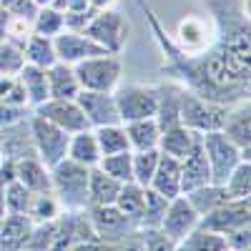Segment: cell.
<instances>
[{
    "instance_id": "6da1fadb",
    "label": "cell",
    "mask_w": 251,
    "mask_h": 251,
    "mask_svg": "<svg viewBox=\"0 0 251 251\" xmlns=\"http://www.w3.org/2000/svg\"><path fill=\"white\" fill-rule=\"evenodd\" d=\"M50 188L63 211L88 208V166L66 156L50 169Z\"/></svg>"
},
{
    "instance_id": "7a4b0ae2",
    "label": "cell",
    "mask_w": 251,
    "mask_h": 251,
    "mask_svg": "<svg viewBox=\"0 0 251 251\" xmlns=\"http://www.w3.org/2000/svg\"><path fill=\"white\" fill-rule=\"evenodd\" d=\"M73 71L80 83V91L113 93L123 78V60L118 53H98V55L78 60Z\"/></svg>"
},
{
    "instance_id": "3957f363",
    "label": "cell",
    "mask_w": 251,
    "mask_h": 251,
    "mask_svg": "<svg viewBox=\"0 0 251 251\" xmlns=\"http://www.w3.org/2000/svg\"><path fill=\"white\" fill-rule=\"evenodd\" d=\"M83 33H86L96 46H100L106 53H118L121 55L126 43H128L131 25H128V20L123 18V13H118L116 8H108V10H96Z\"/></svg>"
},
{
    "instance_id": "277c9868",
    "label": "cell",
    "mask_w": 251,
    "mask_h": 251,
    "mask_svg": "<svg viewBox=\"0 0 251 251\" xmlns=\"http://www.w3.org/2000/svg\"><path fill=\"white\" fill-rule=\"evenodd\" d=\"M228 106L221 103L206 100L201 96H196L194 91L183 88L181 93V123L186 128H191L194 133H208V131H221V123L226 116Z\"/></svg>"
},
{
    "instance_id": "5b68a950",
    "label": "cell",
    "mask_w": 251,
    "mask_h": 251,
    "mask_svg": "<svg viewBox=\"0 0 251 251\" xmlns=\"http://www.w3.org/2000/svg\"><path fill=\"white\" fill-rule=\"evenodd\" d=\"M28 126H30L33 146H35V156L43 161L48 169H53L58 161H63L68 156V138H71V133H66L63 128H58V126H53L50 121L40 118L35 113H30Z\"/></svg>"
},
{
    "instance_id": "8992f818",
    "label": "cell",
    "mask_w": 251,
    "mask_h": 251,
    "mask_svg": "<svg viewBox=\"0 0 251 251\" xmlns=\"http://www.w3.org/2000/svg\"><path fill=\"white\" fill-rule=\"evenodd\" d=\"M116 108L121 123L141 121V118H153L158 106V93L156 86H141V83H126L113 91Z\"/></svg>"
},
{
    "instance_id": "52a82bcc",
    "label": "cell",
    "mask_w": 251,
    "mask_h": 251,
    "mask_svg": "<svg viewBox=\"0 0 251 251\" xmlns=\"http://www.w3.org/2000/svg\"><path fill=\"white\" fill-rule=\"evenodd\" d=\"M201 143H203L208 169H211V183H224L228 178V174H231L241 161H249L221 131L201 133Z\"/></svg>"
},
{
    "instance_id": "ba28073f",
    "label": "cell",
    "mask_w": 251,
    "mask_h": 251,
    "mask_svg": "<svg viewBox=\"0 0 251 251\" xmlns=\"http://www.w3.org/2000/svg\"><path fill=\"white\" fill-rule=\"evenodd\" d=\"M88 219H91L96 239L103 241V244H108V246L121 244L128 236L141 231V228L128 216H123L113 203L111 206H88Z\"/></svg>"
},
{
    "instance_id": "9c48e42d",
    "label": "cell",
    "mask_w": 251,
    "mask_h": 251,
    "mask_svg": "<svg viewBox=\"0 0 251 251\" xmlns=\"http://www.w3.org/2000/svg\"><path fill=\"white\" fill-rule=\"evenodd\" d=\"M216 23V40L249 30V0H203Z\"/></svg>"
},
{
    "instance_id": "30bf717a",
    "label": "cell",
    "mask_w": 251,
    "mask_h": 251,
    "mask_svg": "<svg viewBox=\"0 0 251 251\" xmlns=\"http://www.w3.org/2000/svg\"><path fill=\"white\" fill-rule=\"evenodd\" d=\"M33 113L50 121L53 126L63 128L66 133H78V131L91 128L86 116H83V111H80V106L75 103V98H48L46 103L35 106Z\"/></svg>"
},
{
    "instance_id": "8fae6325",
    "label": "cell",
    "mask_w": 251,
    "mask_h": 251,
    "mask_svg": "<svg viewBox=\"0 0 251 251\" xmlns=\"http://www.w3.org/2000/svg\"><path fill=\"white\" fill-rule=\"evenodd\" d=\"M244 224H251V199H231L224 206L214 208L211 214L199 219V228H206V231H214L221 236Z\"/></svg>"
},
{
    "instance_id": "7c38bea8",
    "label": "cell",
    "mask_w": 251,
    "mask_h": 251,
    "mask_svg": "<svg viewBox=\"0 0 251 251\" xmlns=\"http://www.w3.org/2000/svg\"><path fill=\"white\" fill-rule=\"evenodd\" d=\"M221 133L244 153V158L251 161V103L249 98L236 100L226 108Z\"/></svg>"
},
{
    "instance_id": "4fadbf2b",
    "label": "cell",
    "mask_w": 251,
    "mask_h": 251,
    "mask_svg": "<svg viewBox=\"0 0 251 251\" xmlns=\"http://www.w3.org/2000/svg\"><path fill=\"white\" fill-rule=\"evenodd\" d=\"M199 226V214L194 211V206L188 203V199L181 194L176 199L169 201V206H166V214L161 219V231L169 236L174 244H178L181 239H186L188 234L194 231V228Z\"/></svg>"
},
{
    "instance_id": "5bb4252c",
    "label": "cell",
    "mask_w": 251,
    "mask_h": 251,
    "mask_svg": "<svg viewBox=\"0 0 251 251\" xmlns=\"http://www.w3.org/2000/svg\"><path fill=\"white\" fill-rule=\"evenodd\" d=\"M75 103L80 106L83 116H86L91 128H100V126H113L121 123L116 98L113 93H96V91H80L75 96Z\"/></svg>"
},
{
    "instance_id": "9a60e30c",
    "label": "cell",
    "mask_w": 251,
    "mask_h": 251,
    "mask_svg": "<svg viewBox=\"0 0 251 251\" xmlns=\"http://www.w3.org/2000/svg\"><path fill=\"white\" fill-rule=\"evenodd\" d=\"M53 48H55V58L60 63H68V66H75L83 58L106 53L100 46H96L86 33H73V30H60L53 38Z\"/></svg>"
},
{
    "instance_id": "2e32d148",
    "label": "cell",
    "mask_w": 251,
    "mask_h": 251,
    "mask_svg": "<svg viewBox=\"0 0 251 251\" xmlns=\"http://www.w3.org/2000/svg\"><path fill=\"white\" fill-rule=\"evenodd\" d=\"M214 40H216V35L208 33L206 20H201L196 15H188L176 28V43L174 46L186 55H196V53H203L206 48H211Z\"/></svg>"
},
{
    "instance_id": "e0dca14e",
    "label": "cell",
    "mask_w": 251,
    "mask_h": 251,
    "mask_svg": "<svg viewBox=\"0 0 251 251\" xmlns=\"http://www.w3.org/2000/svg\"><path fill=\"white\" fill-rule=\"evenodd\" d=\"M30 118L5 126L0 128V158H8V161H20V158H28L35 156V146L30 138Z\"/></svg>"
},
{
    "instance_id": "ac0fdd59",
    "label": "cell",
    "mask_w": 251,
    "mask_h": 251,
    "mask_svg": "<svg viewBox=\"0 0 251 251\" xmlns=\"http://www.w3.org/2000/svg\"><path fill=\"white\" fill-rule=\"evenodd\" d=\"M206 183H211V169H208L203 143L199 136L194 149L181 158V194H188V191H194L199 186H206Z\"/></svg>"
},
{
    "instance_id": "d6986e66",
    "label": "cell",
    "mask_w": 251,
    "mask_h": 251,
    "mask_svg": "<svg viewBox=\"0 0 251 251\" xmlns=\"http://www.w3.org/2000/svg\"><path fill=\"white\" fill-rule=\"evenodd\" d=\"M149 188H153V191H158L166 199L181 196V161L174 156L158 153V163H156V171H153Z\"/></svg>"
},
{
    "instance_id": "ffe728a7",
    "label": "cell",
    "mask_w": 251,
    "mask_h": 251,
    "mask_svg": "<svg viewBox=\"0 0 251 251\" xmlns=\"http://www.w3.org/2000/svg\"><path fill=\"white\" fill-rule=\"evenodd\" d=\"M156 93H158V106H156V123L161 128H169V126H176L181 123V93H183V86L176 80H166L161 86H156Z\"/></svg>"
},
{
    "instance_id": "44dd1931",
    "label": "cell",
    "mask_w": 251,
    "mask_h": 251,
    "mask_svg": "<svg viewBox=\"0 0 251 251\" xmlns=\"http://www.w3.org/2000/svg\"><path fill=\"white\" fill-rule=\"evenodd\" d=\"M15 181H20L30 194H48L50 188V169L38 156H28L15 161Z\"/></svg>"
},
{
    "instance_id": "7402d4cb",
    "label": "cell",
    "mask_w": 251,
    "mask_h": 251,
    "mask_svg": "<svg viewBox=\"0 0 251 251\" xmlns=\"http://www.w3.org/2000/svg\"><path fill=\"white\" fill-rule=\"evenodd\" d=\"M30 216L5 214V219H0V251H23L30 239Z\"/></svg>"
},
{
    "instance_id": "603a6c76",
    "label": "cell",
    "mask_w": 251,
    "mask_h": 251,
    "mask_svg": "<svg viewBox=\"0 0 251 251\" xmlns=\"http://www.w3.org/2000/svg\"><path fill=\"white\" fill-rule=\"evenodd\" d=\"M201 133H194L191 128H186L183 123L169 126V128H161V138H158V153L174 156V158H183L188 151L194 149V143Z\"/></svg>"
},
{
    "instance_id": "cb8c5ba5",
    "label": "cell",
    "mask_w": 251,
    "mask_h": 251,
    "mask_svg": "<svg viewBox=\"0 0 251 251\" xmlns=\"http://www.w3.org/2000/svg\"><path fill=\"white\" fill-rule=\"evenodd\" d=\"M126 136H128L131 151H153L158 149V138H161V126L156 118H141V121H128L123 123Z\"/></svg>"
},
{
    "instance_id": "d4e9b609",
    "label": "cell",
    "mask_w": 251,
    "mask_h": 251,
    "mask_svg": "<svg viewBox=\"0 0 251 251\" xmlns=\"http://www.w3.org/2000/svg\"><path fill=\"white\" fill-rule=\"evenodd\" d=\"M48 75V93L50 98H75L80 93V83L75 78V71L68 63H53L50 68H46Z\"/></svg>"
},
{
    "instance_id": "484cf974",
    "label": "cell",
    "mask_w": 251,
    "mask_h": 251,
    "mask_svg": "<svg viewBox=\"0 0 251 251\" xmlns=\"http://www.w3.org/2000/svg\"><path fill=\"white\" fill-rule=\"evenodd\" d=\"M18 80H20V86H23V91H25V98H28L30 108L40 106V103H46L50 98L46 68H38V66L25 63V66L20 68V73H18Z\"/></svg>"
},
{
    "instance_id": "4316f807",
    "label": "cell",
    "mask_w": 251,
    "mask_h": 251,
    "mask_svg": "<svg viewBox=\"0 0 251 251\" xmlns=\"http://www.w3.org/2000/svg\"><path fill=\"white\" fill-rule=\"evenodd\" d=\"M121 186L116 178L108 174H103L98 166L88 169V206H111L121 191Z\"/></svg>"
},
{
    "instance_id": "83f0119b",
    "label": "cell",
    "mask_w": 251,
    "mask_h": 251,
    "mask_svg": "<svg viewBox=\"0 0 251 251\" xmlns=\"http://www.w3.org/2000/svg\"><path fill=\"white\" fill-rule=\"evenodd\" d=\"M183 196L188 199V203L194 206V211L199 214V219L206 216V214H211L214 208L224 206L226 201H231V196H228V191L224 188V183H206V186H199V188H194V191H188Z\"/></svg>"
},
{
    "instance_id": "f1b7e54d",
    "label": "cell",
    "mask_w": 251,
    "mask_h": 251,
    "mask_svg": "<svg viewBox=\"0 0 251 251\" xmlns=\"http://www.w3.org/2000/svg\"><path fill=\"white\" fill-rule=\"evenodd\" d=\"M68 158L88 166H98L100 161V149H98V141H96V133L93 128H86V131H78V133H71L68 138Z\"/></svg>"
},
{
    "instance_id": "f546056e",
    "label": "cell",
    "mask_w": 251,
    "mask_h": 251,
    "mask_svg": "<svg viewBox=\"0 0 251 251\" xmlns=\"http://www.w3.org/2000/svg\"><path fill=\"white\" fill-rule=\"evenodd\" d=\"M113 206L118 208L123 216H128L138 226L141 224V211H143V186H138L133 181L131 183H123L118 196H116V201H113Z\"/></svg>"
},
{
    "instance_id": "4dcf8cb0",
    "label": "cell",
    "mask_w": 251,
    "mask_h": 251,
    "mask_svg": "<svg viewBox=\"0 0 251 251\" xmlns=\"http://www.w3.org/2000/svg\"><path fill=\"white\" fill-rule=\"evenodd\" d=\"M96 141L100 156H111V153H121V151H131L128 146V136H126L123 123H113V126H100V128H93Z\"/></svg>"
},
{
    "instance_id": "1f68e13d",
    "label": "cell",
    "mask_w": 251,
    "mask_h": 251,
    "mask_svg": "<svg viewBox=\"0 0 251 251\" xmlns=\"http://www.w3.org/2000/svg\"><path fill=\"white\" fill-rule=\"evenodd\" d=\"M23 53H25V63L38 66V68H50L53 63H58L55 48H53V38H46V35H35L33 33L28 38Z\"/></svg>"
},
{
    "instance_id": "d6a6232c",
    "label": "cell",
    "mask_w": 251,
    "mask_h": 251,
    "mask_svg": "<svg viewBox=\"0 0 251 251\" xmlns=\"http://www.w3.org/2000/svg\"><path fill=\"white\" fill-rule=\"evenodd\" d=\"M98 169L108 174L118 183H131L133 181V151H121L111 156H100Z\"/></svg>"
},
{
    "instance_id": "836d02e7",
    "label": "cell",
    "mask_w": 251,
    "mask_h": 251,
    "mask_svg": "<svg viewBox=\"0 0 251 251\" xmlns=\"http://www.w3.org/2000/svg\"><path fill=\"white\" fill-rule=\"evenodd\" d=\"M176 251H226V241L221 234L206 231V228H194L186 239L176 244Z\"/></svg>"
},
{
    "instance_id": "e575fe53",
    "label": "cell",
    "mask_w": 251,
    "mask_h": 251,
    "mask_svg": "<svg viewBox=\"0 0 251 251\" xmlns=\"http://www.w3.org/2000/svg\"><path fill=\"white\" fill-rule=\"evenodd\" d=\"M171 199L161 196L158 191L146 186L143 188V211H141V228H158L161 226V219L166 214V206H169Z\"/></svg>"
},
{
    "instance_id": "d590c367",
    "label": "cell",
    "mask_w": 251,
    "mask_h": 251,
    "mask_svg": "<svg viewBox=\"0 0 251 251\" xmlns=\"http://www.w3.org/2000/svg\"><path fill=\"white\" fill-rule=\"evenodd\" d=\"M60 211L63 208H60L58 199L53 196V191H48V194H33L28 216L33 224H43V221H55L60 216Z\"/></svg>"
},
{
    "instance_id": "8d00e7d4",
    "label": "cell",
    "mask_w": 251,
    "mask_h": 251,
    "mask_svg": "<svg viewBox=\"0 0 251 251\" xmlns=\"http://www.w3.org/2000/svg\"><path fill=\"white\" fill-rule=\"evenodd\" d=\"M224 188L231 199H251V161H241L224 181Z\"/></svg>"
},
{
    "instance_id": "74e56055",
    "label": "cell",
    "mask_w": 251,
    "mask_h": 251,
    "mask_svg": "<svg viewBox=\"0 0 251 251\" xmlns=\"http://www.w3.org/2000/svg\"><path fill=\"white\" fill-rule=\"evenodd\" d=\"M3 201H5V211L8 214H25L28 216L33 194L20 181H10L8 186H3Z\"/></svg>"
},
{
    "instance_id": "f35d334b",
    "label": "cell",
    "mask_w": 251,
    "mask_h": 251,
    "mask_svg": "<svg viewBox=\"0 0 251 251\" xmlns=\"http://www.w3.org/2000/svg\"><path fill=\"white\" fill-rule=\"evenodd\" d=\"M63 30V13L55 8H38L35 18H33V33L35 35H46V38H55Z\"/></svg>"
},
{
    "instance_id": "ab89813d",
    "label": "cell",
    "mask_w": 251,
    "mask_h": 251,
    "mask_svg": "<svg viewBox=\"0 0 251 251\" xmlns=\"http://www.w3.org/2000/svg\"><path fill=\"white\" fill-rule=\"evenodd\" d=\"M156 163H158V149L153 151H133V183L138 186H149L156 171Z\"/></svg>"
},
{
    "instance_id": "60d3db41",
    "label": "cell",
    "mask_w": 251,
    "mask_h": 251,
    "mask_svg": "<svg viewBox=\"0 0 251 251\" xmlns=\"http://www.w3.org/2000/svg\"><path fill=\"white\" fill-rule=\"evenodd\" d=\"M0 103L20 106V108H30L28 106V98H25V91H23V86H20L18 75H3V73H0Z\"/></svg>"
},
{
    "instance_id": "b9f144b4",
    "label": "cell",
    "mask_w": 251,
    "mask_h": 251,
    "mask_svg": "<svg viewBox=\"0 0 251 251\" xmlns=\"http://www.w3.org/2000/svg\"><path fill=\"white\" fill-rule=\"evenodd\" d=\"M25 66V53L23 48H18L8 40L0 43V73L3 75H18L20 68Z\"/></svg>"
},
{
    "instance_id": "7bdbcfd3",
    "label": "cell",
    "mask_w": 251,
    "mask_h": 251,
    "mask_svg": "<svg viewBox=\"0 0 251 251\" xmlns=\"http://www.w3.org/2000/svg\"><path fill=\"white\" fill-rule=\"evenodd\" d=\"M55 236V221H43V224H33L30 228V239L25 249H35V251H48Z\"/></svg>"
},
{
    "instance_id": "ee69618b",
    "label": "cell",
    "mask_w": 251,
    "mask_h": 251,
    "mask_svg": "<svg viewBox=\"0 0 251 251\" xmlns=\"http://www.w3.org/2000/svg\"><path fill=\"white\" fill-rule=\"evenodd\" d=\"M33 35V20H25V18H13L10 15V23H8V33H5V40L18 48H25L28 38Z\"/></svg>"
},
{
    "instance_id": "f6af8a7d",
    "label": "cell",
    "mask_w": 251,
    "mask_h": 251,
    "mask_svg": "<svg viewBox=\"0 0 251 251\" xmlns=\"http://www.w3.org/2000/svg\"><path fill=\"white\" fill-rule=\"evenodd\" d=\"M224 241L228 251H251V224H244L234 231L224 234Z\"/></svg>"
},
{
    "instance_id": "bcb514c9",
    "label": "cell",
    "mask_w": 251,
    "mask_h": 251,
    "mask_svg": "<svg viewBox=\"0 0 251 251\" xmlns=\"http://www.w3.org/2000/svg\"><path fill=\"white\" fill-rule=\"evenodd\" d=\"M0 8L13 18H25V20H33L38 13L35 0H0Z\"/></svg>"
},
{
    "instance_id": "7dc6e473",
    "label": "cell",
    "mask_w": 251,
    "mask_h": 251,
    "mask_svg": "<svg viewBox=\"0 0 251 251\" xmlns=\"http://www.w3.org/2000/svg\"><path fill=\"white\" fill-rule=\"evenodd\" d=\"M93 8L88 10H66L63 13V30H73V33H83L88 25V20L93 18Z\"/></svg>"
},
{
    "instance_id": "c3c4849f",
    "label": "cell",
    "mask_w": 251,
    "mask_h": 251,
    "mask_svg": "<svg viewBox=\"0 0 251 251\" xmlns=\"http://www.w3.org/2000/svg\"><path fill=\"white\" fill-rule=\"evenodd\" d=\"M111 251H143L141 231H138V234H133V236H128V239L121 241V244H113V246H111Z\"/></svg>"
},
{
    "instance_id": "681fc988",
    "label": "cell",
    "mask_w": 251,
    "mask_h": 251,
    "mask_svg": "<svg viewBox=\"0 0 251 251\" xmlns=\"http://www.w3.org/2000/svg\"><path fill=\"white\" fill-rule=\"evenodd\" d=\"M71 251H111V246H108V244H103V241H86V244L73 246Z\"/></svg>"
},
{
    "instance_id": "f907efd6",
    "label": "cell",
    "mask_w": 251,
    "mask_h": 251,
    "mask_svg": "<svg viewBox=\"0 0 251 251\" xmlns=\"http://www.w3.org/2000/svg\"><path fill=\"white\" fill-rule=\"evenodd\" d=\"M118 3V0H88V5L93 8V10H108V8H113Z\"/></svg>"
},
{
    "instance_id": "816d5d0a",
    "label": "cell",
    "mask_w": 251,
    "mask_h": 251,
    "mask_svg": "<svg viewBox=\"0 0 251 251\" xmlns=\"http://www.w3.org/2000/svg\"><path fill=\"white\" fill-rule=\"evenodd\" d=\"M8 23H10V15L0 8V43L5 40V33H8Z\"/></svg>"
},
{
    "instance_id": "f5cc1de1",
    "label": "cell",
    "mask_w": 251,
    "mask_h": 251,
    "mask_svg": "<svg viewBox=\"0 0 251 251\" xmlns=\"http://www.w3.org/2000/svg\"><path fill=\"white\" fill-rule=\"evenodd\" d=\"M35 5L38 8H48V5H53V0H35Z\"/></svg>"
},
{
    "instance_id": "db71d44e",
    "label": "cell",
    "mask_w": 251,
    "mask_h": 251,
    "mask_svg": "<svg viewBox=\"0 0 251 251\" xmlns=\"http://www.w3.org/2000/svg\"><path fill=\"white\" fill-rule=\"evenodd\" d=\"M23 251H35V249H23Z\"/></svg>"
}]
</instances>
